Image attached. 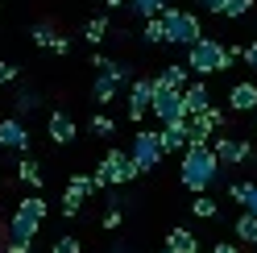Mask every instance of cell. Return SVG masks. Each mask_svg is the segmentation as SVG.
Instances as JSON below:
<instances>
[{"label":"cell","mask_w":257,"mask_h":253,"mask_svg":"<svg viewBox=\"0 0 257 253\" xmlns=\"http://www.w3.org/2000/svg\"><path fill=\"white\" fill-rule=\"evenodd\" d=\"M50 253H83V245H79V236H58Z\"/></svg>","instance_id":"1f68e13d"},{"label":"cell","mask_w":257,"mask_h":253,"mask_svg":"<svg viewBox=\"0 0 257 253\" xmlns=\"http://www.w3.org/2000/svg\"><path fill=\"white\" fill-rule=\"evenodd\" d=\"M17 179L25 187H34V191H42V183H46V170L42 162H34V158H21V166H17Z\"/></svg>","instance_id":"ffe728a7"},{"label":"cell","mask_w":257,"mask_h":253,"mask_svg":"<svg viewBox=\"0 0 257 253\" xmlns=\"http://www.w3.org/2000/svg\"><path fill=\"white\" fill-rule=\"evenodd\" d=\"M42 108V91L38 87H17V96H13V116L25 120L29 112H38Z\"/></svg>","instance_id":"e0dca14e"},{"label":"cell","mask_w":257,"mask_h":253,"mask_svg":"<svg viewBox=\"0 0 257 253\" xmlns=\"http://www.w3.org/2000/svg\"><path fill=\"white\" fill-rule=\"evenodd\" d=\"M17 212H21V216H29V220H38V224H42V220H46V212H50V203L42 199V191H29L25 199H17Z\"/></svg>","instance_id":"d6986e66"},{"label":"cell","mask_w":257,"mask_h":253,"mask_svg":"<svg viewBox=\"0 0 257 253\" xmlns=\"http://www.w3.org/2000/svg\"><path fill=\"white\" fill-rule=\"evenodd\" d=\"M87 129H91L95 137H112V133H116V120H112L108 112H95V116H91V124H87Z\"/></svg>","instance_id":"f1b7e54d"},{"label":"cell","mask_w":257,"mask_h":253,"mask_svg":"<svg viewBox=\"0 0 257 253\" xmlns=\"http://www.w3.org/2000/svg\"><path fill=\"white\" fill-rule=\"evenodd\" d=\"M166 249H170V253H199V236L191 232V228H170Z\"/></svg>","instance_id":"ac0fdd59"},{"label":"cell","mask_w":257,"mask_h":253,"mask_svg":"<svg viewBox=\"0 0 257 253\" xmlns=\"http://www.w3.org/2000/svg\"><path fill=\"white\" fill-rule=\"evenodd\" d=\"M212 154H216L220 166H240L253 158V146L245 137H212Z\"/></svg>","instance_id":"ba28073f"},{"label":"cell","mask_w":257,"mask_h":253,"mask_svg":"<svg viewBox=\"0 0 257 253\" xmlns=\"http://www.w3.org/2000/svg\"><path fill=\"white\" fill-rule=\"evenodd\" d=\"M128 9H133L141 21H150V17H162L170 9V0H128Z\"/></svg>","instance_id":"603a6c76"},{"label":"cell","mask_w":257,"mask_h":253,"mask_svg":"<svg viewBox=\"0 0 257 253\" xmlns=\"http://www.w3.org/2000/svg\"><path fill=\"white\" fill-rule=\"evenodd\" d=\"M158 141H162V154H183L187 150V120H174L158 129Z\"/></svg>","instance_id":"4fadbf2b"},{"label":"cell","mask_w":257,"mask_h":253,"mask_svg":"<svg viewBox=\"0 0 257 253\" xmlns=\"http://www.w3.org/2000/svg\"><path fill=\"white\" fill-rule=\"evenodd\" d=\"M191 212H195L199 220H216L220 208H216V199H212V195H195V199H191Z\"/></svg>","instance_id":"83f0119b"},{"label":"cell","mask_w":257,"mask_h":253,"mask_svg":"<svg viewBox=\"0 0 257 253\" xmlns=\"http://www.w3.org/2000/svg\"><path fill=\"white\" fill-rule=\"evenodd\" d=\"M158 253H170V249H166V245H162V249H158Z\"/></svg>","instance_id":"f6af8a7d"},{"label":"cell","mask_w":257,"mask_h":253,"mask_svg":"<svg viewBox=\"0 0 257 253\" xmlns=\"http://www.w3.org/2000/svg\"><path fill=\"white\" fill-rule=\"evenodd\" d=\"M232 232H236V241H240V245H257V216L240 212V216H236V224H232Z\"/></svg>","instance_id":"7402d4cb"},{"label":"cell","mask_w":257,"mask_h":253,"mask_svg":"<svg viewBox=\"0 0 257 253\" xmlns=\"http://www.w3.org/2000/svg\"><path fill=\"white\" fill-rule=\"evenodd\" d=\"M34 236H38V220L13 212L5 224V253H34Z\"/></svg>","instance_id":"8992f818"},{"label":"cell","mask_w":257,"mask_h":253,"mask_svg":"<svg viewBox=\"0 0 257 253\" xmlns=\"http://www.w3.org/2000/svg\"><path fill=\"white\" fill-rule=\"evenodd\" d=\"M112 253H133V249H128V245H120V241H116V245H112Z\"/></svg>","instance_id":"b9f144b4"},{"label":"cell","mask_w":257,"mask_h":253,"mask_svg":"<svg viewBox=\"0 0 257 253\" xmlns=\"http://www.w3.org/2000/svg\"><path fill=\"white\" fill-rule=\"evenodd\" d=\"M62 195H71V199H87V195H95L91 175H71V183H67V191H62Z\"/></svg>","instance_id":"484cf974"},{"label":"cell","mask_w":257,"mask_h":253,"mask_svg":"<svg viewBox=\"0 0 257 253\" xmlns=\"http://www.w3.org/2000/svg\"><path fill=\"white\" fill-rule=\"evenodd\" d=\"M240 54H245V46H224L220 38H199V42L187 50V71L199 75V79H207V75L228 71Z\"/></svg>","instance_id":"6da1fadb"},{"label":"cell","mask_w":257,"mask_h":253,"mask_svg":"<svg viewBox=\"0 0 257 253\" xmlns=\"http://www.w3.org/2000/svg\"><path fill=\"white\" fill-rule=\"evenodd\" d=\"M46 133H50L54 146H71V141L79 137V124H75V116L67 112V108H54V112L46 116Z\"/></svg>","instance_id":"30bf717a"},{"label":"cell","mask_w":257,"mask_h":253,"mask_svg":"<svg viewBox=\"0 0 257 253\" xmlns=\"http://www.w3.org/2000/svg\"><path fill=\"white\" fill-rule=\"evenodd\" d=\"M133 179H137V166H133V158H128V150H108L104 162H100V170L91 175L95 191H104V187H124V183H133Z\"/></svg>","instance_id":"3957f363"},{"label":"cell","mask_w":257,"mask_h":253,"mask_svg":"<svg viewBox=\"0 0 257 253\" xmlns=\"http://www.w3.org/2000/svg\"><path fill=\"white\" fill-rule=\"evenodd\" d=\"M0 150H17V154L29 150V129H25V120H17V116H5V120H0Z\"/></svg>","instance_id":"8fae6325"},{"label":"cell","mask_w":257,"mask_h":253,"mask_svg":"<svg viewBox=\"0 0 257 253\" xmlns=\"http://www.w3.org/2000/svg\"><path fill=\"white\" fill-rule=\"evenodd\" d=\"M17 79H21V67H17V62H5V58H0V87L17 83Z\"/></svg>","instance_id":"4dcf8cb0"},{"label":"cell","mask_w":257,"mask_h":253,"mask_svg":"<svg viewBox=\"0 0 257 253\" xmlns=\"http://www.w3.org/2000/svg\"><path fill=\"white\" fill-rule=\"evenodd\" d=\"M245 191H249V183H228V195L240 203V208H245Z\"/></svg>","instance_id":"d590c367"},{"label":"cell","mask_w":257,"mask_h":253,"mask_svg":"<svg viewBox=\"0 0 257 253\" xmlns=\"http://www.w3.org/2000/svg\"><path fill=\"white\" fill-rule=\"evenodd\" d=\"M245 212H249V216H257V179L249 183V191H245Z\"/></svg>","instance_id":"e575fe53"},{"label":"cell","mask_w":257,"mask_h":253,"mask_svg":"<svg viewBox=\"0 0 257 253\" xmlns=\"http://www.w3.org/2000/svg\"><path fill=\"white\" fill-rule=\"evenodd\" d=\"M162 21H166V42H170V46H183V50H191V46L203 38L199 17H195V13H187V9H166Z\"/></svg>","instance_id":"277c9868"},{"label":"cell","mask_w":257,"mask_h":253,"mask_svg":"<svg viewBox=\"0 0 257 253\" xmlns=\"http://www.w3.org/2000/svg\"><path fill=\"white\" fill-rule=\"evenodd\" d=\"M179 179H183L187 191L207 195V187H216V179H220V162H216L212 146H187V150H183Z\"/></svg>","instance_id":"7a4b0ae2"},{"label":"cell","mask_w":257,"mask_h":253,"mask_svg":"<svg viewBox=\"0 0 257 253\" xmlns=\"http://www.w3.org/2000/svg\"><path fill=\"white\" fill-rule=\"evenodd\" d=\"M249 13H253V0H228V5H224V13H220V17H249Z\"/></svg>","instance_id":"f546056e"},{"label":"cell","mask_w":257,"mask_h":253,"mask_svg":"<svg viewBox=\"0 0 257 253\" xmlns=\"http://www.w3.org/2000/svg\"><path fill=\"white\" fill-rule=\"evenodd\" d=\"M128 158H133L137 175H150V170H158V162H162V141H158V129H137L133 133V146H128Z\"/></svg>","instance_id":"5b68a950"},{"label":"cell","mask_w":257,"mask_h":253,"mask_svg":"<svg viewBox=\"0 0 257 253\" xmlns=\"http://www.w3.org/2000/svg\"><path fill=\"white\" fill-rule=\"evenodd\" d=\"M199 5H203L207 13H224V5H228V0H199Z\"/></svg>","instance_id":"ab89813d"},{"label":"cell","mask_w":257,"mask_h":253,"mask_svg":"<svg viewBox=\"0 0 257 253\" xmlns=\"http://www.w3.org/2000/svg\"><path fill=\"white\" fill-rule=\"evenodd\" d=\"M240 58H245V62H249V67L257 71V42H249V46H245V54H240Z\"/></svg>","instance_id":"f35d334b"},{"label":"cell","mask_w":257,"mask_h":253,"mask_svg":"<svg viewBox=\"0 0 257 253\" xmlns=\"http://www.w3.org/2000/svg\"><path fill=\"white\" fill-rule=\"evenodd\" d=\"M0 253H5V224H0Z\"/></svg>","instance_id":"7bdbcfd3"},{"label":"cell","mask_w":257,"mask_h":253,"mask_svg":"<svg viewBox=\"0 0 257 253\" xmlns=\"http://www.w3.org/2000/svg\"><path fill=\"white\" fill-rule=\"evenodd\" d=\"M150 112L162 120V124H174V120H187V108H183V91H174V87H162L154 79V104H150Z\"/></svg>","instance_id":"52a82bcc"},{"label":"cell","mask_w":257,"mask_h":253,"mask_svg":"<svg viewBox=\"0 0 257 253\" xmlns=\"http://www.w3.org/2000/svg\"><path fill=\"white\" fill-rule=\"evenodd\" d=\"M141 42H146V46H162L166 42V21L162 17H150L146 29H141Z\"/></svg>","instance_id":"4316f807"},{"label":"cell","mask_w":257,"mask_h":253,"mask_svg":"<svg viewBox=\"0 0 257 253\" xmlns=\"http://www.w3.org/2000/svg\"><path fill=\"white\" fill-rule=\"evenodd\" d=\"M116 91H120L116 79H108L104 71L95 75V83H91V100H95V104H112V100H116Z\"/></svg>","instance_id":"44dd1931"},{"label":"cell","mask_w":257,"mask_h":253,"mask_svg":"<svg viewBox=\"0 0 257 253\" xmlns=\"http://www.w3.org/2000/svg\"><path fill=\"white\" fill-rule=\"evenodd\" d=\"M104 9H128V0H100Z\"/></svg>","instance_id":"60d3db41"},{"label":"cell","mask_w":257,"mask_h":253,"mask_svg":"<svg viewBox=\"0 0 257 253\" xmlns=\"http://www.w3.org/2000/svg\"><path fill=\"white\" fill-rule=\"evenodd\" d=\"M120 224H124V212H120V208H108V212H104V228H108V232H116Z\"/></svg>","instance_id":"d6a6232c"},{"label":"cell","mask_w":257,"mask_h":253,"mask_svg":"<svg viewBox=\"0 0 257 253\" xmlns=\"http://www.w3.org/2000/svg\"><path fill=\"white\" fill-rule=\"evenodd\" d=\"M79 212H83V199H71V195H62V216H67V220H75Z\"/></svg>","instance_id":"836d02e7"},{"label":"cell","mask_w":257,"mask_h":253,"mask_svg":"<svg viewBox=\"0 0 257 253\" xmlns=\"http://www.w3.org/2000/svg\"><path fill=\"white\" fill-rule=\"evenodd\" d=\"M228 108L232 112H257V83H232Z\"/></svg>","instance_id":"9a60e30c"},{"label":"cell","mask_w":257,"mask_h":253,"mask_svg":"<svg viewBox=\"0 0 257 253\" xmlns=\"http://www.w3.org/2000/svg\"><path fill=\"white\" fill-rule=\"evenodd\" d=\"M29 38H34V46H42V50H50L54 38H58V29L54 21H34V29H29Z\"/></svg>","instance_id":"d4e9b609"},{"label":"cell","mask_w":257,"mask_h":253,"mask_svg":"<svg viewBox=\"0 0 257 253\" xmlns=\"http://www.w3.org/2000/svg\"><path fill=\"white\" fill-rule=\"evenodd\" d=\"M183 108H187V116H203L207 108H212V91H207V83H187L183 87Z\"/></svg>","instance_id":"7c38bea8"},{"label":"cell","mask_w":257,"mask_h":253,"mask_svg":"<svg viewBox=\"0 0 257 253\" xmlns=\"http://www.w3.org/2000/svg\"><path fill=\"white\" fill-rule=\"evenodd\" d=\"M207 253H240V245L236 241H220V245H212Z\"/></svg>","instance_id":"74e56055"},{"label":"cell","mask_w":257,"mask_h":253,"mask_svg":"<svg viewBox=\"0 0 257 253\" xmlns=\"http://www.w3.org/2000/svg\"><path fill=\"white\" fill-rule=\"evenodd\" d=\"M50 50H54L58 58H67V54H71V38H62V34H58V38H54V46H50Z\"/></svg>","instance_id":"8d00e7d4"},{"label":"cell","mask_w":257,"mask_h":253,"mask_svg":"<svg viewBox=\"0 0 257 253\" xmlns=\"http://www.w3.org/2000/svg\"><path fill=\"white\" fill-rule=\"evenodd\" d=\"M150 104H154V79L150 75H137L133 83H128V120L141 124L150 112Z\"/></svg>","instance_id":"9c48e42d"},{"label":"cell","mask_w":257,"mask_h":253,"mask_svg":"<svg viewBox=\"0 0 257 253\" xmlns=\"http://www.w3.org/2000/svg\"><path fill=\"white\" fill-rule=\"evenodd\" d=\"M253 133H257V112H253Z\"/></svg>","instance_id":"ee69618b"},{"label":"cell","mask_w":257,"mask_h":253,"mask_svg":"<svg viewBox=\"0 0 257 253\" xmlns=\"http://www.w3.org/2000/svg\"><path fill=\"white\" fill-rule=\"evenodd\" d=\"M212 137H216V124L212 116H187V146H212Z\"/></svg>","instance_id":"5bb4252c"},{"label":"cell","mask_w":257,"mask_h":253,"mask_svg":"<svg viewBox=\"0 0 257 253\" xmlns=\"http://www.w3.org/2000/svg\"><path fill=\"white\" fill-rule=\"evenodd\" d=\"M108 34H112V25H108V17H104V13H100V17H91V21L83 25V42H91V46H100Z\"/></svg>","instance_id":"cb8c5ba5"},{"label":"cell","mask_w":257,"mask_h":253,"mask_svg":"<svg viewBox=\"0 0 257 253\" xmlns=\"http://www.w3.org/2000/svg\"><path fill=\"white\" fill-rule=\"evenodd\" d=\"M154 79H158L162 87H174V91H183V87L191 83V71H187V62H166V67L158 71Z\"/></svg>","instance_id":"2e32d148"}]
</instances>
